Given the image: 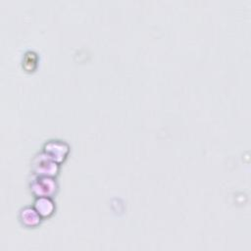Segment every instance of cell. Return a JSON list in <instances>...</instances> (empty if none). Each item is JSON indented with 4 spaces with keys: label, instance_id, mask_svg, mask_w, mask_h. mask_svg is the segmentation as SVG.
<instances>
[{
    "label": "cell",
    "instance_id": "cell-1",
    "mask_svg": "<svg viewBox=\"0 0 251 251\" xmlns=\"http://www.w3.org/2000/svg\"><path fill=\"white\" fill-rule=\"evenodd\" d=\"M32 168L37 176H53L58 171L57 162L45 153H41L34 158Z\"/></svg>",
    "mask_w": 251,
    "mask_h": 251
},
{
    "label": "cell",
    "instance_id": "cell-2",
    "mask_svg": "<svg viewBox=\"0 0 251 251\" xmlns=\"http://www.w3.org/2000/svg\"><path fill=\"white\" fill-rule=\"evenodd\" d=\"M30 188L37 196H51L57 190V182L52 176H38L31 183Z\"/></svg>",
    "mask_w": 251,
    "mask_h": 251
},
{
    "label": "cell",
    "instance_id": "cell-3",
    "mask_svg": "<svg viewBox=\"0 0 251 251\" xmlns=\"http://www.w3.org/2000/svg\"><path fill=\"white\" fill-rule=\"evenodd\" d=\"M69 152V145L61 140H49L44 144V153L55 162H62Z\"/></svg>",
    "mask_w": 251,
    "mask_h": 251
},
{
    "label": "cell",
    "instance_id": "cell-4",
    "mask_svg": "<svg viewBox=\"0 0 251 251\" xmlns=\"http://www.w3.org/2000/svg\"><path fill=\"white\" fill-rule=\"evenodd\" d=\"M40 217L41 216L38 214L35 208L29 207V206L24 207L20 211V215H19L21 223L27 227H32L37 226L40 222Z\"/></svg>",
    "mask_w": 251,
    "mask_h": 251
},
{
    "label": "cell",
    "instance_id": "cell-5",
    "mask_svg": "<svg viewBox=\"0 0 251 251\" xmlns=\"http://www.w3.org/2000/svg\"><path fill=\"white\" fill-rule=\"evenodd\" d=\"M34 208L41 217H49L53 214L55 206L49 196H39L34 201Z\"/></svg>",
    "mask_w": 251,
    "mask_h": 251
}]
</instances>
